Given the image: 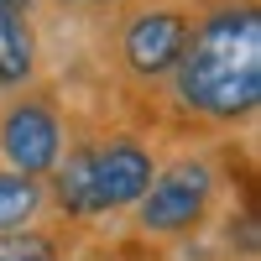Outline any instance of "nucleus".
I'll return each mask as SVG.
<instances>
[{
    "label": "nucleus",
    "instance_id": "2",
    "mask_svg": "<svg viewBox=\"0 0 261 261\" xmlns=\"http://www.w3.org/2000/svg\"><path fill=\"white\" fill-rule=\"evenodd\" d=\"M157 141L146 136V125H110V120H79L73 136L63 146L58 167L47 172V209L68 225L99 230L105 220H125V209L146 193L151 172H157Z\"/></svg>",
    "mask_w": 261,
    "mask_h": 261
},
{
    "label": "nucleus",
    "instance_id": "8",
    "mask_svg": "<svg viewBox=\"0 0 261 261\" xmlns=\"http://www.w3.org/2000/svg\"><path fill=\"white\" fill-rule=\"evenodd\" d=\"M47 214H53L47 209V183L0 162V235L6 230H27L37 220H47Z\"/></svg>",
    "mask_w": 261,
    "mask_h": 261
},
{
    "label": "nucleus",
    "instance_id": "3",
    "mask_svg": "<svg viewBox=\"0 0 261 261\" xmlns=\"http://www.w3.org/2000/svg\"><path fill=\"white\" fill-rule=\"evenodd\" d=\"M225 183H230V172H225L220 146H178L167 157H157L146 193L125 209V230L162 241V246L204 241L220 220Z\"/></svg>",
    "mask_w": 261,
    "mask_h": 261
},
{
    "label": "nucleus",
    "instance_id": "6",
    "mask_svg": "<svg viewBox=\"0 0 261 261\" xmlns=\"http://www.w3.org/2000/svg\"><path fill=\"white\" fill-rule=\"evenodd\" d=\"M42 79V32L37 11H6L0 6V94Z\"/></svg>",
    "mask_w": 261,
    "mask_h": 261
},
{
    "label": "nucleus",
    "instance_id": "10",
    "mask_svg": "<svg viewBox=\"0 0 261 261\" xmlns=\"http://www.w3.org/2000/svg\"><path fill=\"white\" fill-rule=\"evenodd\" d=\"M53 6H63V11H120L130 0H53Z\"/></svg>",
    "mask_w": 261,
    "mask_h": 261
},
{
    "label": "nucleus",
    "instance_id": "5",
    "mask_svg": "<svg viewBox=\"0 0 261 261\" xmlns=\"http://www.w3.org/2000/svg\"><path fill=\"white\" fill-rule=\"evenodd\" d=\"M68 136H73V110L63 105V89L47 73L0 94V162L6 167L47 178Z\"/></svg>",
    "mask_w": 261,
    "mask_h": 261
},
{
    "label": "nucleus",
    "instance_id": "7",
    "mask_svg": "<svg viewBox=\"0 0 261 261\" xmlns=\"http://www.w3.org/2000/svg\"><path fill=\"white\" fill-rule=\"evenodd\" d=\"M84 225H68L47 214V220H37L27 230H6L0 235V261H73L79 246H84Z\"/></svg>",
    "mask_w": 261,
    "mask_h": 261
},
{
    "label": "nucleus",
    "instance_id": "1",
    "mask_svg": "<svg viewBox=\"0 0 261 261\" xmlns=\"http://www.w3.org/2000/svg\"><path fill=\"white\" fill-rule=\"evenodd\" d=\"M261 110V6L204 0L193 32L157 89V125L183 141H214L246 130Z\"/></svg>",
    "mask_w": 261,
    "mask_h": 261
},
{
    "label": "nucleus",
    "instance_id": "9",
    "mask_svg": "<svg viewBox=\"0 0 261 261\" xmlns=\"http://www.w3.org/2000/svg\"><path fill=\"white\" fill-rule=\"evenodd\" d=\"M73 261H172V246L146 241L136 230H120V235H94L89 230Z\"/></svg>",
    "mask_w": 261,
    "mask_h": 261
},
{
    "label": "nucleus",
    "instance_id": "4",
    "mask_svg": "<svg viewBox=\"0 0 261 261\" xmlns=\"http://www.w3.org/2000/svg\"><path fill=\"white\" fill-rule=\"evenodd\" d=\"M188 32H193L188 0H130V6H120L110 27V63H115L120 89L136 99H157Z\"/></svg>",
    "mask_w": 261,
    "mask_h": 261
}]
</instances>
